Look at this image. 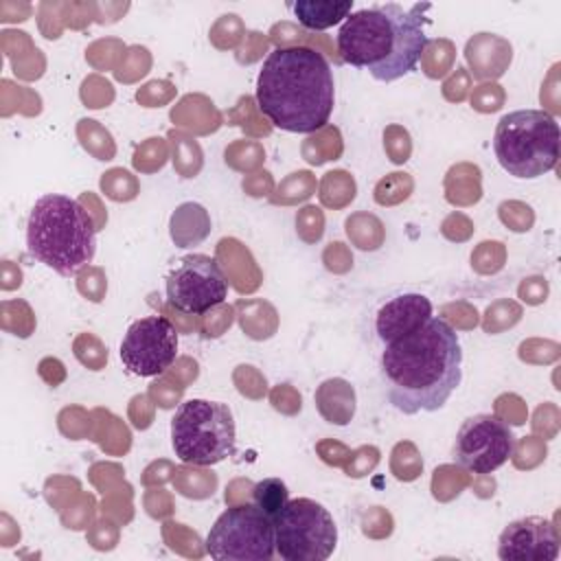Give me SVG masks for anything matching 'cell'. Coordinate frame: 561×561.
Segmentation results:
<instances>
[{
  "label": "cell",
  "mask_w": 561,
  "mask_h": 561,
  "mask_svg": "<svg viewBox=\"0 0 561 561\" xmlns=\"http://www.w3.org/2000/svg\"><path fill=\"white\" fill-rule=\"evenodd\" d=\"M252 497H254L256 506H261L267 515L276 517L280 513V508L289 502V491H287L285 482H280L278 478H265L254 484Z\"/></svg>",
  "instance_id": "cell-15"
},
{
  "label": "cell",
  "mask_w": 561,
  "mask_h": 561,
  "mask_svg": "<svg viewBox=\"0 0 561 561\" xmlns=\"http://www.w3.org/2000/svg\"><path fill=\"white\" fill-rule=\"evenodd\" d=\"M256 103L274 127L313 134L329 123L335 105L333 70L313 48H274L256 77Z\"/></svg>",
  "instance_id": "cell-3"
},
{
  "label": "cell",
  "mask_w": 561,
  "mask_h": 561,
  "mask_svg": "<svg viewBox=\"0 0 561 561\" xmlns=\"http://www.w3.org/2000/svg\"><path fill=\"white\" fill-rule=\"evenodd\" d=\"M178 357V331L164 316H145L129 324L121 342V362L136 377H156Z\"/></svg>",
  "instance_id": "cell-11"
},
{
  "label": "cell",
  "mask_w": 561,
  "mask_h": 561,
  "mask_svg": "<svg viewBox=\"0 0 561 561\" xmlns=\"http://www.w3.org/2000/svg\"><path fill=\"white\" fill-rule=\"evenodd\" d=\"M559 123L543 110H515L497 121L493 151L500 167L519 180H535L559 162Z\"/></svg>",
  "instance_id": "cell-5"
},
{
  "label": "cell",
  "mask_w": 561,
  "mask_h": 561,
  "mask_svg": "<svg viewBox=\"0 0 561 561\" xmlns=\"http://www.w3.org/2000/svg\"><path fill=\"white\" fill-rule=\"evenodd\" d=\"M289 9L309 31H327L353 13V0H298Z\"/></svg>",
  "instance_id": "cell-14"
},
{
  "label": "cell",
  "mask_w": 561,
  "mask_h": 561,
  "mask_svg": "<svg viewBox=\"0 0 561 561\" xmlns=\"http://www.w3.org/2000/svg\"><path fill=\"white\" fill-rule=\"evenodd\" d=\"M430 2L370 4L353 11L337 31L335 44L344 64L368 70L377 81L392 83L412 70L427 46Z\"/></svg>",
  "instance_id": "cell-2"
},
{
  "label": "cell",
  "mask_w": 561,
  "mask_h": 561,
  "mask_svg": "<svg viewBox=\"0 0 561 561\" xmlns=\"http://www.w3.org/2000/svg\"><path fill=\"white\" fill-rule=\"evenodd\" d=\"M515 451L511 427L493 414H473L456 432L451 456L471 473H493Z\"/></svg>",
  "instance_id": "cell-10"
},
{
  "label": "cell",
  "mask_w": 561,
  "mask_h": 561,
  "mask_svg": "<svg viewBox=\"0 0 561 561\" xmlns=\"http://www.w3.org/2000/svg\"><path fill=\"white\" fill-rule=\"evenodd\" d=\"M228 298V280L208 254H186L167 276V300L182 313L199 316Z\"/></svg>",
  "instance_id": "cell-9"
},
{
  "label": "cell",
  "mask_w": 561,
  "mask_h": 561,
  "mask_svg": "<svg viewBox=\"0 0 561 561\" xmlns=\"http://www.w3.org/2000/svg\"><path fill=\"white\" fill-rule=\"evenodd\" d=\"M171 445L186 465L210 467L237 451L232 410L221 401L186 399L171 419Z\"/></svg>",
  "instance_id": "cell-6"
},
{
  "label": "cell",
  "mask_w": 561,
  "mask_h": 561,
  "mask_svg": "<svg viewBox=\"0 0 561 561\" xmlns=\"http://www.w3.org/2000/svg\"><path fill=\"white\" fill-rule=\"evenodd\" d=\"M274 539L285 561H324L337 546V526L320 502L296 497L274 517Z\"/></svg>",
  "instance_id": "cell-7"
},
{
  "label": "cell",
  "mask_w": 561,
  "mask_h": 561,
  "mask_svg": "<svg viewBox=\"0 0 561 561\" xmlns=\"http://www.w3.org/2000/svg\"><path fill=\"white\" fill-rule=\"evenodd\" d=\"M502 561H554L559 557V535L550 519L530 515L511 522L497 539Z\"/></svg>",
  "instance_id": "cell-12"
},
{
  "label": "cell",
  "mask_w": 561,
  "mask_h": 561,
  "mask_svg": "<svg viewBox=\"0 0 561 561\" xmlns=\"http://www.w3.org/2000/svg\"><path fill=\"white\" fill-rule=\"evenodd\" d=\"M26 250L59 276H75L96 254V230L77 199L48 193L28 213Z\"/></svg>",
  "instance_id": "cell-4"
},
{
  "label": "cell",
  "mask_w": 561,
  "mask_h": 561,
  "mask_svg": "<svg viewBox=\"0 0 561 561\" xmlns=\"http://www.w3.org/2000/svg\"><path fill=\"white\" fill-rule=\"evenodd\" d=\"M206 552L217 561H270L276 552L274 517L254 502L226 508L206 535Z\"/></svg>",
  "instance_id": "cell-8"
},
{
  "label": "cell",
  "mask_w": 561,
  "mask_h": 561,
  "mask_svg": "<svg viewBox=\"0 0 561 561\" xmlns=\"http://www.w3.org/2000/svg\"><path fill=\"white\" fill-rule=\"evenodd\" d=\"M432 318V302L423 294H399L381 305L375 318L377 337L390 344L416 329Z\"/></svg>",
  "instance_id": "cell-13"
},
{
  "label": "cell",
  "mask_w": 561,
  "mask_h": 561,
  "mask_svg": "<svg viewBox=\"0 0 561 561\" xmlns=\"http://www.w3.org/2000/svg\"><path fill=\"white\" fill-rule=\"evenodd\" d=\"M379 370L390 405L408 416L440 410L462 379L458 333L432 316L421 329L383 346Z\"/></svg>",
  "instance_id": "cell-1"
}]
</instances>
